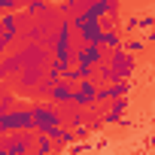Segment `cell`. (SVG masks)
<instances>
[{"label": "cell", "mask_w": 155, "mask_h": 155, "mask_svg": "<svg viewBox=\"0 0 155 155\" xmlns=\"http://www.w3.org/2000/svg\"><path fill=\"white\" fill-rule=\"evenodd\" d=\"M34 149H37L40 155H46V152H55L58 146H55V140H52L49 134H37V140H34Z\"/></svg>", "instance_id": "5bb4252c"}, {"label": "cell", "mask_w": 155, "mask_h": 155, "mask_svg": "<svg viewBox=\"0 0 155 155\" xmlns=\"http://www.w3.org/2000/svg\"><path fill=\"white\" fill-rule=\"evenodd\" d=\"M128 91H131V82L128 79H113L110 85H97V104H104V101H113V97H128Z\"/></svg>", "instance_id": "52a82bcc"}, {"label": "cell", "mask_w": 155, "mask_h": 155, "mask_svg": "<svg viewBox=\"0 0 155 155\" xmlns=\"http://www.w3.org/2000/svg\"><path fill=\"white\" fill-rule=\"evenodd\" d=\"M49 101L52 104H58V107H70V94H73V82H67V79H55L52 85H49Z\"/></svg>", "instance_id": "ba28073f"}, {"label": "cell", "mask_w": 155, "mask_h": 155, "mask_svg": "<svg viewBox=\"0 0 155 155\" xmlns=\"http://www.w3.org/2000/svg\"><path fill=\"white\" fill-rule=\"evenodd\" d=\"M49 3H58V0H49Z\"/></svg>", "instance_id": "44dd1931"}, {"label": "cell", "mask_w": 155, "mask_h": 155, "mask_svg": "<svg viewBox=\"0 0 155 155\" xmlns=\"http://www.w3.org/2000/svg\"><path fill=\"white\" fill-rule=\"evenodd\" d=\"M12 104H15V94H9V91H6V94H0V113H3V110H9Z\"/></svg>", "instance_id": "d6986e66"}, {"label": "cell", "mask_w": 155, "mask_h": 155, "mask_svg": "<svg viewBox=\"0 0 155 155\" xmlns=\"http://www.w3.org/2000/svg\"><path fill=\"white\" fill-rule=\"evenodd\" d=\"M101 46L107 49V52H113V49H122V31H116V28H104V34H101Z\"/></svg>", "instance_id": "30bf717a"}, {"label": "cell", "mask_w": 155, "mask_h": 155, "mask_svg": "<svg viewBox=\"0 0 155 155\" xmlns=\"http://www.w3.org/2000/svg\"><path fill=\"white\" fill-rule=\"evenodd\" d=\"M73 107H82V110H97V79H79L73 82V94H70Z\"/></svg>", "instance_id": "3957f363"}, {"label": "cell", "mask_w": 155, "mask_h": 155, "mask_svg": "<svg viewBox=\"0 0 155 155\" xmlns=\"http://www.w3.org/2000/svg\"><path fill=\"white\" fill-rule=\"evenodd\" d=\"M0 143H3V152L6 155H25L34 146L31 131H6V134H0Z\"/></svg>", "instance_id": "277c9868"}, {"label": "cell", "mask_w": 155, "mask_h": 155, "mask_svg": "<svg viewBox=\"0 0 155 155\" xmlns=\"http://www.w3.org/2000/svg\"><path fill=\"white\" fill-rule=\"evenodd\" d=\"M122 49H125L128 55H143V52H146V40H143L140 34H131V37L122 40Z\"/></svg>", "instance_id": "8fae6325"}, {"label": "cell", "mask_w": 155, "mask_h": 155, "mask_svg": "<svg viewBox=\"0 0 155 155\" xmlns=\"http://www.w3.org/2000/svg\"><path fill=\"white\" fill-rule=\"evenodd\" d=\"M0 28H3L6 34H12V37H18V15H15V9L0 12Z\"/></svg>", "instance_id": "4fadbf2b"}, {"label": "cell", "mask_w": 155, "mask_h": 155, "mask_svg": "<svg viewBox=\"0 0 155 155\" xmlns=\"http://www.w3.org/2000/svg\"><path fill=\"white\" fill-rule=\"evenodd\" d=\"M52 52H55V58L64 61V64L73 61V28H70V18H67V15H64V18L58 21V28L52 31Z\"/></svg>", "instance_id": "7a4b0ae2"}, {"label": "cell", "mask_w": 155, "mask_h": 155, "mask_svg": "<svg viewBox=\"0 0 155 155\" xmlns=\"http://www.w3.org/2000/svg\"><path fill=\"white\" fill-rule=\"evenodd\" d=\"M104 58H107V49L101 43H79V46H73V61H79V64L97 67Z\"/></svg>", "instance_id": "8992f818"}, {"label": "cell", "mask_w": 155, "mask_h": 155, "mask_svg": "<svg viewBox=\"0 0 155 155\" xmlns=\"http://www.w3.org/2000/svg\"><path fill=\"white\" fill-rule=\"evenodd\" d=\"M122 31H125V34H137V31H140V15L131 12V15L122 21Z\"/></svg>", "instance_id": "ac0fdd59"}, {"label": "cell", "mask_w": 155, "mask_h": 155, "mask_svg": "<svg viewBox=\"0 0 155 155\" xmlns=\"http://www.w3.org/2000/svg\"><path fill=\"white\" fill-rule=\"evenodd\" d=\"M46 9H52L49 0H25V12H31V15H40Z\"/></svg>", "instance_id": "9a60e30c"}, {"label": "cell", "mask_w": 155, "mask_h": 155, "mask_svg": "<svg viewBox=\"0 0 155 155\" xmlns=\"http://www.w3.org/2000/svg\"><path fill=\"white\" fill-rule=\"evenodd\" d=\"M107 64L113 67V73H116V76H122V79H131L134 70H137L134 55H128L125 49H113V52H107Z\"/></svg>", "instance_id": "5b68a950"}, {"label": "cell", "mask_w": 155, "mask_h": 155, "mask_svg": "<svg viewBox=\"0 0 155 155\" xmlns=\"http://www.w3.org/2000/svg\"><path fill=\"white\" fill-rule=\"evenodd\" d=\"M64 61H58V58H49L46 61V76H52V79H61V73H64Z\"/></svg>", "instance_id": "2e32d148"}, {"label": "cell", "mask_w": 155, "mask_h": 155, "mask_svg": "<svg viewBox=\"0 0 155 155\" xmlns=\"http://www.w3.org/2000/svg\"><path fill=\"white\" fill-rule=\"evenodd\" d=\"M49 137L55 140V146H58V149H64V146L73 140V128H64V125H58V128H52V131H49Z\"/></svg>", "instance_id": "7c38bea8"}, {"label": "cell", "mask_w": 155, "mask_h": 155, "mask_svg": "<svg viewBox=\"0 0 155 155\" xmlns=\"http://www.w3.org/2000/svg\"><path fill=\"white\" fill-rule=\"evenodd\" d=\"M15 6H18V0H0V12H9Z\"/></svg>", "instance_id": "ffe728a7"}, {"label": "cell", "mask_w": 155, "mask_h": 155, "mask_svg": "<svg viewBox=\"0 0 155 155\" xmlns=\"http://www.w3.org/2000/svg\"><path fill=\"white\" fill-rule=\"evenodd\" d=\"M128 107H131V104H128L125 97H113V101H110V110L104 113V125H116V122H122V116H125Z\"/></svg>", "instance_id": "9c48e42d"}, {"label": "cell", "mask_w": 155, "mask_h": 155, "mask_svg": "<svg viewBox=\"0 0 155 155\" xmlns=\"http://www.w3.org/2000/svg\"><path fill=\"white\" fill-rule=\"evenodd\" d=\"M43 37H46V28H43V25H34L31 31H25V34H21V40H25V43H43Z\"/></svg>", "instance_id": "e0dca14e"}, {"label": "cell", "mask_w": 155, "mask_h": 155, "mask_svg": "<svg viewBox=\"0 0 155 155\" xmlns=\"http://www.w3.org/2000/svg\"><path fill=\"white\" fill-rule=\"evenodd\" d=\"M31 119H34V131H37V134H49L52 128L64 125V116H61V110H58L52 101L31 104Z\"/></svg>", "instance_id": "6da1fadb"}]
</instances>
